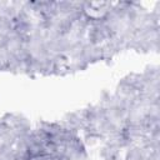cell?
<instances>
[{"mask_svg": "<svg viewBox=\"0 0 160 160\" xmlns=\"http://www.w3.org/2000/svg\"><path fill=\"white\" fill-rule=\"evenodd\" d=\"M28 160H52L50 155H46L44 152H38V154H32Z\"/></svg>", "mask_w": 160, "mask_h": 160, "instance_id": "obj_1", "label": "cell"}]
</instances>
